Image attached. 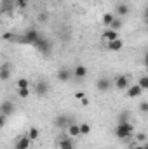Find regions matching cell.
I'll use <instances>...</instances> for the list:
<instances>
[{"label": "cell", "instance_id": "cell-1", "mask_svg": "<svg viewBox=\"0 0 148 149\" xmlns=\"http://www.w3.org/2000/svg\"><path fill=\"white\" fill-rule=\"evenodd\" d=\"M42 37V33H38L35 28H30V30H26L25 33H23V37L19 38H14V40H18V42H21V43H26V45H33L35 47V43L38 42V38Z\"/></svg>", "mask_w": 148, "mask_h": 149}, {"label": "cell", "instance_id": "cell-2", "mask_svg": "<svg viewBox=\"0 0 148 149\" xmlns=\"http://www.w3.org/2000/svg\"><path fill=\"white\" fill-rule=\"evenodd\" d=\"M132 132H134V127H132L131 121H127V123H117V127L113 130L115 137H118V139H127V137L132 135Z\"/></svg>", "mask_w": 148, "mask_h": 149}, {"label": "cell", "instance_id": "cell-3", "mask_svg": "<svg viewBox=\"0 0 148 149\" xmlns=\"http://www.w3.org/2000/svg\"><path fill=\"white\" fill-rule=\"evenodd\" d=\"M35 49L37 50H40L42 54H49L51 52V49H52V43H51V40L49 38H45L44 35L38 38V42L35 43Z\"/></svg>", "mask_w": 148, "mask_h": 149}, {"label": "cell", "instance_id": "cell-4", "mask_svg": "<svg viewBox=\"0 0 148 149\" xmlns=\"http://www.w3.org/2000/svg\"><path fill=\"white\" fill-rule=\"evenodd\" d=\"M113 85H115L117 90H127V88L131 87V83H129V76H125V74H118V76L115 78Z\"/></svg>", "mask_w": 148, "mask_h": 149}, {"label": "cell", "instance_id": "cell-5", "mask_svg": "<svg viewBox=\"0 0 148 149\" xmlns=\"http://www.w3.org/2000/svg\"><path fill=\"white\" fill-rule=\"evenodd\" d=\"M70 123H73L66 114H59V116H56L54 118V127L56 128H61V130H66L68 127H70Z\"/></svg>", "mask_w": 148, "mask_h": 149}, {"label": "cell", "instance_id": "cell-6", "mask_svg": "<svg viewBox=\"0 0 148 149\" xmlns=\"http://www.w3.org/2000/svg\"><path fill=\"white\" fill-rule=\"evenodd\" d=\"M72 76H73V70H70V68H59V70L56 71V78H58L59 81H63V83L70 81Z\"/></svg>", "mask_w": 148, "mask_h": 149}, {"label": "cell", "instance_id": "cell-7", "mask_svg": "<svg viewBox=\"0 0 148 149\" xmlns=\"http://www.w3.org/2000/svg\"><path fill=\"white\" fill-rule=\"evenodd\" d=\"M96 88H98L99 92H108V90L111 88V80L110 78H106V76L98 78V81H96Z\"/></svg>", "mask_w": 148, "mask_h": 149}, {"label": "cell", "instance_id": "cell-8", "mask_svg": "<svg viewBox=\"0 0 148 149\" xmlns=\"http://www.w3.org/2000/svg\"><path fill=\"white\" fill-rule=\"evenodd\" d=\"M16 111V108H14V102H11V101H4L2 102V106H0V114L2 116H11V114H14Z\"/></svg>", "mask_w": 148, "mask_h": 149}, {"label": "cell", "instance_id": "cell-9", "mask_svg": "<svg viewBox=\"0 0 148 149\" xmlns=\"http://www.w3.org/2000/svg\"><path fill=\"white\" fill-rule=\"evenodd\" d=\"M32 139L28 137V134L26 135H21L18 141H16V144H14V149H28L30 146H32Z\"/></svg>", "mask_w": 148, "mask_h": 149}, {"label": "cell", "instance_id": "cell-10", "mask_svg": "<svg viewBox=\"0 0 148 149\" xmlns=\"http://www.w3.org/2000/svg\"><path fill=\"white\" fill-rule=\"evenodd\" d=\"M141 94H143V88H141L138 83H136V85H131V87L125 90V95H127L129 99H138Z\"/></svg>", "mask_w": 148, "mask_h": 149}, {"label": "cell", "instance_id": "cell-11", "mask_svg": "<svg viewBox=\"0 0 148 149\" xmlns=\"http://www.w3.org/2000/svg\"><path fill=\"white\" fill-rule=\"evenodd\" d=\"M106 49L111 50V52H120V50L124 49V40H122V38H117V40H113V42H108V43H106Z\"/></svg>", "mask_w": 148, "mask_h": 149}, {"label": "cell", "instance_id": "cell-12", "mask_svg": "<svg viewBox=\"0 0 148 149\" xmlns=\"http://www.w3.org/2000/svg\"><path fill=\"white\" fill-rule=\"evenodd\" d=\"M11 74H12L11 64H9V63H4L2 68H0V80H2V81H7V80L11 78Z\"/></svg>", "mask_w": 148, "mask_h": 149}, {"label": "cell", "instance_id": "cell-13", "mask_svg": "<svg viewBox=\"0 0 148 149\" xmlns=\"http://www.w3.org/2000/svg\"><path fill=\"white\" fill-rule=\"evenodd\" d=\"M73 76L77 80H84L85 76H87V68L84 66V64H77L73 70Z\"/></svg>", "mask_w": 148, "mask_h": 149}, {"label": "cell", "instance_id": "cell-14", "mask_svg": "<svg viewBox=\"0 0 148 149\" xmlns=\"http://www.w3.org/2000/svg\"><path fill=\"white\" fill-rule=\"evenodd\" d=\"M129 12H131V7H129L127 3H118V5H117V14H118L120 19H122V17H127Z\"/></svg>", "mask_w": 148, "mask_h": 149}, {"label": "cell", "instance_id": "cell-15", "mask_svg": "<svg viewBox=\"0 0 148 149\" xmlns=\"http://www.w3.org/2000/svg\"><path fill=\"white\" fill-rule=\"evenodd\" d=\"M59 149H75V144L72 141V137H63L59 142H58Z\"/></svg>", "mask_w": 148, "mask_h": 149}, {"label": "cell", "instance_id": "cell-16", "mask_svg": "<svg viewBox=\"0 0 148 149\" xmlns=\"http://www.w3.org/2000/svg\"><path fill=\"white\" fill-rule=\"evenodd\" d=\"M66 134H68V137H78V135H82L80 134V125L70 123V127L66 128Z\"/></svg>", "mask_w": 148, "mask_h": 149}, {"label": "cell", "instance_id": "cell-17", "mask_svg": "<svg viewBox=\"0 0 148 149\" xmlns=\"http://www.w3.org/2000/svg\"><path fill=\"white\" fill-rule=\"evenodd\" d=\"M103 38L106 40V42H113V40H117L118 37V31H113V30H110V28H106L105 31H103Z\"/></svg>", "mask_w": 148, "mask_h": 149}, {"label": "cell", "instance_id": "cell-18", "mask_svg": "<svg viewBox=\"0 0 148 149\" xmlns=\"http://www.w3.org/2000/svg\"><path fill=\"white\" fill-rule=\"evenodd\" d=\"M35 92H37L38 95H45L47 92H49V85H47V81H38L37 87H35Z\"/></svg>", "mask_w": 148, "mask_h": 149}, {"label": "cell", "instance_id": "cell-19", "mask_svg": "<svg viewBox=\"0 0 148 149\" xmlns=\"http://www.w3.org/2000/svg\"><path fill=\"white\" fill-rule=\"evenodd\" d=\"M113 19H115V16H113V14H110V12L103 14V24H105L106 28H110V24L113 23Z\"/></svg>", "mask_w": 148, "mask_h": 149}, {"label": "cell", "instance_id": "cell-20", "mask_svg": "<svg viewBox=\"0 0 148 149\" xmlns=\"http://www.w3.org/2000/svg\"><path fill=\"white\" fill-rule=\"evenodd\" d=\"M28 137H30L32 141H37L38 137H40V132H38L37 127H32V128L28 130Z\"/></svg>", "mask_w": 148, "mask_h": 149}, {"label": "cell", "instance_id": "cell-21", "mask_svg": "<svg viewBox=\"0 0 148 149\" xmlns=\"http://www.w3.org/2000/svg\"><path fill=\"white\" fill-rule=\"evenodd\" d=\"M120 28H122V19L115 17V19H113V23L110 24V30H113V31H120Z\"/></svg>", "mask_w": 148, "mask_h": 149}, {"label": "cell", "instance_id": "cell-22", "mask_svg": "<svg viewBox=\"0 0 148 149\" xmlns=\"http://www.w3.org/2000/svg\"><path fill=\"white\" fill-rule=\"evenodd\" d=\"M138 85H140L143 90H148V74L140 76V80H138Z\"/></svg>", "mask_w": 148, "mask_h": 149}, {"label": "cell", "instance_id": "cell-23", "mask_svg": "<svg viewBox=\"0 0 148 149\" xmlns=\"http://www.w3.org/2000/svg\"><path fill=\"white\" fill-rule=\"evenodd\" d=\"M117 121H118V123H127V121H129V113H127V111L118 113V116H117Z\"/></svg>", "mask_w": 148, "mask_h": 149}, {"label": "cell", "instance_id": "cell-24", "mask_svg": "<svg viewBox=\"0 0 148 149\" xmlns=\"http://www.w3.org/2000/svg\"><path fill=\"white\" fill-rule=\"evenodd\" d=\"M18 88H30V81L26 78H19L18 80Z\"/></svg>", "mask_w": 148, "mask_h": 149}, {"label": "cell", "instance_id": "cell-25", "mask_svg": "<svg viewBox=\"0 0 148 149\" xmlns=\"http://www.w3.org/2000/svg\"><path fill=\"white\" fill-rule=\"evenodd\" d=\"M80 134H82V135L91 134V125H89V123H82V125H80Z\"/></svg>", "mask_w": 148, "mask_h": 149}, {"label": "cell", "instance_id": "cell-26", "mask_svg": "<svg viewBox=\"0 0 148 149\" xmlns=\"http://www.w3.org/2000/svg\"><path fill=\"white\" fill-rule=\"evenodd\" d=\"M18 95H19L21 99H26V97L30 95V88H18Z\"/></svg>", "mask_w": 148, "mask_h": 149}, {"label": "cell", "instance_id": "cell-27", "mask_svg": "<svg viewBox=\"0 0 148 149\" xmlns=\"http://www.w3.org/2000/svg\"><path fill=\"white\" fill-rule=\"evenodd\" d=\"M140 113H143V114H148V101H143V102H140Z\"/></svg>", "mask_w": 148, "mask_h": 149}, {"label": "cell", "instance_id": "cell-28", "mask_svg": "<svg viewBox=\"0 0 148 149\" xmlns=\"http://www.w3.org/2000/svg\"><path fill=\"white\" fill-rule=\"evenodd\" d=\"M14 5H18L19 9H25V7L28 5V0H16V2H14Z\"/></svg>", "mask_w": 148, "mask_h": 149}, {"label": "cell", "instance_id": "cell-29", "mask_svg": "<svg viewBox=\"0 0 148 149\" xmlns=\"http://www.w3.org/2000/svg\"><path fill=\"white\" fill-rule=\"evenodd\" d=\"M145 141H147V135H145V134H138V135H136V142H138V144H140V142H145Z\"/></svg>", "mask_w": 148, "mask_h": 149}, {"label": "cell", "instance_id": "cell-30", "mask_svg": "<svg viewBox=\"0 0 148 149\" xmlns=\"http://www.w3.org/2000/svg\"><path fill=\"white\" fill-rule=\"evenodd\" d=\"M16 0H4V10H7L11 7V3H14Z\"/></svg>", "mask_w": 148, "mask_h": 149}, {"label": "cell", "instance_id": "cell-31", "mask_svg": "<svg viewBox=\"0 0 148 149\" xmlns=\"http://www.w3.org/2000/svg\"><path fill=\"white\" fill-rule=\"evenodd\" d=\"M143 64H145V68L148 70V49H147V52H145V57H143Z\"/></svg>", "mask_w": 148, "mask_h": 149}, {"label": "cell", "instance_id": "cell-32", "mask_svg": "<svg viewBox=\"0 0 148 149\" xmlns=\"http://www.w3.org/2000/svg\"><path fill=\"white\" fill-rule=\"evenodd\" d=\"M131 149H147V146H143V144H138V142H136V144H132V148Z\"/></svg>", "mask_w": 148, "mask_h": 149}, {"label": "cell", "instance_id": "cell-33", "mask_svg": "<svg viewBox=\"0 0 148 149\" xmlns=\"http://www.w3.org/2000/svg\"><path fill=\"white\" fill-rule=\"evenodd\" d=\"M75 97L82 101V99H85V94H84V92H77V94H75Z\"/></svg>", "mask_w": 148, "mask_h": 149}, {"label": "cell", "instance_id": "cell-34", "mask_svg": "<svg viewBox=\"0 0 148 149\" xmlns=\"http://www.w3.org/2000/svg\"><path fill=\"white\" fill-rule=\"evenodd\" d=\"M38 19H40V21H47V14H40Z\"/></svg>", "mask_w": 148, "mask_h": 149}, {"label": "cell", "instance_id": "cell-35", "mask_svg": "<svg viewBox=\"0 0 148 149\" xmlns=\"http://www.w3.org/2000/svg\"><path fill=\"white\" fill-rule=\"evenodd\" d=\"M143 16H145V21H148V5L145 7V14Z\"/></svg>", "mask_w": 148, "mask_h": 149}, {"label": "cell", "instance_id": "cell-36", "mask_svg": "<svg viewBox=\"0 0 148 149\" xmlns=\"http://www.w3.org/2000/svg\"><path fill=\"white\" fill-rule=\"evenodd\" d=\"M80 102H82V104H84V106H87V104H89V99H87V97H85V99H82V101H80Z\"/></svg>", "mask_w": 148, "mask_h": 149}, {"label": "cell", "instance_id": "cell-37", "mask_svg": "<svg viewBox=\"0 0 148 149\" xmlns=\"http://www.w3.org/2000/svg\"><path fill=\"white\" fill-rule=\"evenodd\" d=\"M147 149H148V144H147Z\"/></svg>", "mask_w": 148, "mask_h": 149}, {"label": "cell", "instance_id": "cell-38", "mask_svg": "<svg viewBox=\"0 0 148 149\" xmlns=\"http://www.w3.org/2000/svg\"><path fill=\"white\" fill-rule=\"evenodd\" d=\"M147 23H148V21H147Z\"/></svg>", "mask_w": 148, "mask_h": 149}]
</instances>
